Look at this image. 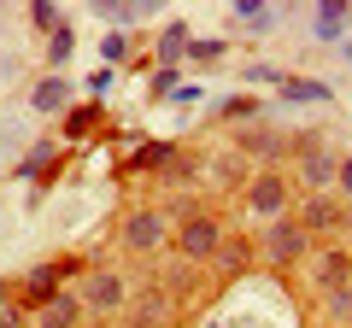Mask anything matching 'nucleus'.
<instances>
[{
	"instance_id": "9d476101",
	"label": "nucleus",
	"mask_w": 352,
	"mask_h": 328,
	"mask_svg": "<svg viewBox=\"0 0 352 328\" xmlns=\"http://www.w3.org/2000/svg\"><path fill=\"white\" fill-rule=\"evenodd\" d=\"M82 323V293H59L36 311V328H76Z\"/></svg>"
},
{
	"instance_id": "423d86ee",
	"label": "nucleus",
	"mask_w": 352,
	"mask_h": 328,
	"mask_svg": "<svg viewBox=\"0 0 352 328\" xmlns=\"http://www.w3.org/2000/svg\"><path fill=\"white\" fill-rule=\"evenodd\" d=\"M294 147H300V159H305V182H311L317 194L340 182V159H335V152H323V141H317V135H300Z\"/></svg>"
},
{
	"instance_id": "20e7f679",
	"label": "nucleus",
	"mask_w": 352,
	"mask_h": 328,
	"mask_svg": "<svg viewBox=\"0 0 352 328\" xmlns=\"http://www.w3.org/2000/svg\"><path fill=\"white\" fill-rule=\"evenodd\" d=\"M82 305H88V311H100V316L124 311V305H129V281L118 276V270H94V276L82 281Z\"/></svg>"
},
{
	"instance_id": "2eb2a0df",
	"label": "nucleus",
	"mask_w": 352,
	"mask_h": 328,
	"mask_svg": "<svg viewBox=\"0 0 352 328\" xmlns=\"http://www.w3.org/2000/svg\"><path fill=\"white\" fill-rule=\"evenodd\" d=\"M247 264H252V240L247 235H223V246H217V270H223V281L241 276Z\"/></svg>"
},
{
	"instance_id": "bb28decb",
	"label": "nucleus",
	"mask_w": 352,
	"mask_h": 328,
	"mask_svg": "<svg viewBox=\"0 0 352 328\" xmlns=\"http://www.w3.org/2000/svg\"><path fill=\"white\" fill-rule=\"evenodd\" d=\"M340 59H346V65H352V36H346V41H340Z\"/></svg>"
},
{
	"instance_id": "6e6552de",
	"label": "nucleus",
	"mask_w": 352,
	"mask_h": 328,
	"mask_svg": "<svg viewBox=\"0 0 352 328\" xmlns=\"http://www.w3.org/2000/svg\"><path fill=\"white\" fill-rule=\"evenodd\" d=\"M170 311H176V293L170 288H153V293H141V299L129 305V328H164Z\"/></svg>"
},
{
	"instance_id": "4468645a",
	"label": "nucleus",
	"mask_w": 352,
	"mask_h": 328,
	"mask_svg": "<svg viewBox=\"0 0 352 328\" xmlns=\"http://www.w3.org/2000/svg\"><path fill=\"white\" fill-rule=\"evenodd\" d=\"M329 94L335 89H329L323 76H288V82H282V100H294V106H323Z\"/></svg>"
},
{
	"instance_id": "412c9836",
	"label": "nucleus",
	"mask_w": 352,
	"mask_h": 328,
	"mask_svg": "<svg viewBox=\"0 0 352 328\" xmlns=\"http://www.w3.org/2000/svg\"><path fill=\"white\" fill-rule=\"evenodd\" d=\"M188 59H194V65H217V59H223V41H217V36L188 41Z\"/></svg>"
},
{
	"instance_id": "a211bd4d",
	"label": "nucleus",
	"mask_w": 352,
	"mask_h": 328,
	"mask_svg": "<svg viewBox=\"0 0 352 328\" xmlns=\"http://www.w3.org/2000/svg\"><path fill=\"white\" fill-rule=\"evenodd\" d=\"M170 159H176L170 141H153V147H141L135 159H129V170H153V164H170Z\"/></svg>"
},
{
	"instance_id": "f3484780",
	"label": "nucleus",
	"mask_w": 352,
	"mask_h": 328,
	"mask_svg": "<svg viewBox=\"0 0 352 328\" xmlns=\"http://www.w3.org/2000/svg\"><path fill=\"white\" fill-rule=\"evenodd\" d=\"M188 24H170V30H164V36H159V59H164V71H170V65L176 59H188Z\"/></svg>"
},
{
	"instance_id": "4be33fe9",
	"label": "nucleus",
	"mask_w": 352,
	"mask_h": 328,
	"mask_svg": "<svg viewBox=\"0 0 352 328\" xmlns=\"http://www.w3.org/2000/svg\"><path fill=\"white\" fill-rule=\"evenodd\" d=\"M30 30H47V36L59 30V12H53L47 0H36V6H30Z\"/></svg>"
},
{
	"instance_id": "f8f14e48",
	"label": "nucleus",
	"mask_w": 352,
	"mask_h": 328,
	"mask_svg": "<svg viewBox=\"0 0 352 328\" xmlns=\"http://www.w3.org/2000/svg\"><path fill=\"white\" fill-rule=\"evenodd\" d=\"M352 24V6H340V0H323L317 6V18H311V36L317 41H340V30Z\"/></svg>"
},
{
	"instance_id": "b1692460",
	"label": "nucleus",
	"mask_w": 352,
	"mask_h": 328,
	"mask_svg": "<svg viewBox=\"0 0 352 328\" xmlns=\"http://www.w3.org/2000/svg\"><path fill=\"white\" fill-rule=\"evenodd\" d=\"M100 53H106V65H118V59L129 53V41H124V36H106V41H100Z\"/></svg>"
},
{
	"instance_id": "0eeeda50",
	"label": "nucleus",
	"mask_w": 352,
	"mask_h": 328,
	"mask_svg": "<svg viewBox=\"0 0 352 328\" xmlns=\"http://www.w3.org/2000/svg\"><path fill=\"white\" fill-rule=\"evenodd\" d=\"M247 205H252L258 217H270V223H276V217L288 211V182H282L276 170H264V176H252V182H247Z\"/></svg>"
},
{
	"instance_id": "ddd939ff",
	"label": "nucleus",
	"mask_w": 352,
	"mask_h": 328,
	"mask_svg": "<svg viewBox=\"0 0 352 328\" xmlns=\"http://www.w3.org/2000/svg\"><path fill=\"white\" fill-rule=\"evenodd\" d=\"M300 229H305V235H317V229H340V205L329 200V194H311L305 211H300Z\"/></svg>"
},
{
	"instance_id": "7ed1b4c3",
	"label": "nucleus",
	"mask_w": 352,
	"mask_h": 328,
	"mask_svg": "<svg viewBox=\"0 0 352 328\" xmlns=\"http://www.w3.org/2000/svg\"><path fill=\"white\" fill-rule=\"evenodd\" d=\"M305 246H311V235L300 229V217H276L270 223V235H264V264H294V258H305Z\"/></svg>"
},
{
	"instance_id": "393cba45",
	"label": "nucleus",
	"mask_w": 352,
	"mask_h": 328,
	"mask_svg": "<svg viewBox=\"0 0 352 328\" xmlns=\"http://www.w3.org/2000/svg\"><path fill=\"white\" fill-rule=\"evenodd\" d=\"M223 112H229V117H252V112H258V100H229Z\"/></svg>"
},
{
	"instance_id": "5701e85b",
	"label": "nucleus",
	"mask_w": 352,
	"mask_h": 328,
	"mask_svg": "<svg viewBox=\"0 0 352 328\" xmlns=\"http://www.w3.org/2000/svg\"><path fill=\"white\" fill-rule=\"evenodd\" d=\"M153 94H159V100H176V94H182V82H176V71H153Z\"/></svg>"
},
{
	"instance_id": "aec40b11",
	"label": "nucleus",
	"mask_w": 352,
	"mask_h": 328,
	"mask_svg": "<svg viewBox=\"0 0 352 328\" xmlns=\"http://www.w3.org/2000/svg\"><path fill=\"white\" fill-rule=\"evenodd\" d=\"M71 47H76L71 24H59V30H53V36H47V65H65V59H71Z\"/></svg>"
},
{
	"instance_id": "a878e982",
	"label": "nucleus",
	"mask_w": 352,
	"mask_h": 328,
	"mask_svg": "<svg viewBox=\"0 0 352 328\" xmlns=\"http://www.w3.org/2000/svg\"><path fill=\"white\" fill-rule=\"evenodd\" d=\"M335 188H340V194L352 200V159H340V182H335Z\"/></svg>"
},
{
	"instance_id": "dca6fc26",
	"label": "nucleus",
	"mask_w": 352,
	"mask_h": 328,
	"mask_svg": "<svg viewBox=\"0 0 352 328\" xmlns=\"http://www.w3.org/2000/svg\"><path fill=\"white\" fill-rule=\"evenodd\" d=\"M282 147H288V141H282L276 129H247V135H241V152H252V159H276Z\"/></svg>"
},
{
	"instance_id": "1a4fd4ad",
	"label": "nucleus",
	"mask_w": 352,
	"mask_h": 328,
	"mask_svg": "<svg viewBox=\"0 0 352 328\" xmlns=\"http://www.w3.org/2000/svg\"><path fill=\"white\" fill-rule=\"evenodd\" d=\"M311 276H317V288H323V293H340V288H352V258L340 253V246H323L317 264H311Z\"/></svg>"
},
{
	"instance_id": "39448f33",
	"label": "nucleus",
	"mask_w": 352,
	"mask_h": 328,
	"mask_svg": "<svg viewBox=\"0 0 352 328\" xmlns=\"http://www.w3.org/2000/svg\"><path fill=\"white\" fill-rule=\"evenodd\" d=\"M164 235H170V217L164 211H135V217H124V246L129 253H159L164 246Z\"/></svg>"
},
{
	"instance_id": "cd10ccee",
	"label": "nucleus",
	"mask_w": 352,
	"mask_h": 328,
	"mask_svg": "<svg viewBox=\"0 0 352 328\" xmlns=\"http://www.w3.org/2000/svg\"><path fill=\"white\" fill-rule=\"evenodd\" d=\"M346 258H352V253H346Z\"/></svg>"
},
{
	"instance_id": "6ab92c4d",
	"label": "nucleus",
	"mask_w": 352,
	"mask_h": 328,
	"mask_svg": "<svg viewBox=\"0 0 352 328\" xmlns=\"http://www.w3.org/2000/svg\"><path fill=\"white\" fill-rule=\"evenodd\" d=\"M94 106H82V112H65V141H82V135H94Z\"/></svg>"
},
{
	"instance_id": "f03ea898",
	"label": "nucleus",
	"mask_w": 352,
	"mask_h": 328,
	"mask_svg": "<svg viewBox=\"0 0 352 328\" xmlns=\"http://www.w3.org/2000/svg\"><path fill=\"white\" fill-rule=\"evenodd\" d=\"M223 235H229V229L217 223L212 211H194V217H182V223H176V253L188 258V264H206V258H217Z\"/></svg>"
},
{
	"instance_id": "9b49d317",
	"label": "nucleus",
	"mask_w": 352,
	"mask_h": 328,
	"mask_svg": "<svg viewBox=\"0 0 352 328\" xmlns=\"http://www.w3.org/2000/svg\"><path fill=\"white\" fill-rule=\"evenodd\" d=\"M30 106H36L41 117L65 112V106H71V82H65V76H41V82H36V94H30Z\"/></svg>"
},
{
	"instance_id": "f257e3e1",
	"label": "nucleus",
	"mask_w": 352,
	"mask_h": 328,
	"mask_svg": "<svg viewBox=\"0 0 352 328\" xmlns=\"http://www.w3.org/2000/svg\"><path fill=\"white\" fill-rule=\"evenodd\" d=\"M65 276H82V258H53V264H36L24 281H18V305H24V311H41L47 299H59V293H65V288H59Z\"/></svg>"
}]
</instances>
